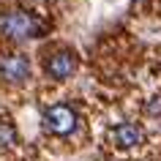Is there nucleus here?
<instances>
[{
	"mask_svg": "<svg viewBox=\"0 0 161 161\" xmlns=\"http://www.w3.org/2000/svg\"><path fill=\"white\" fill-rule=\"evenodd\" d=\"M0 30H3V36H8L11 41H27V38H38L44 27L36 19V14H30V11H11V14L3 17Z\"/></svg>",
	"mask_w": 161,
	"mask_h": 161,
	"instance_id": "f257e3e1",
	"label": "nucleus"
},
{
	"mask_svg": "<svg viewBox=\"0 0 161 161\" xmlns=\"http://www.w3.org/2000/svg\"><path fill=\"white\" fill-rule=\"evenodd\" d=\"M142 139H145V134L136 123H120V126L112 128V142L118 145V147H123V150L142 145Z\"/></svg>",
	"mask_w": 161,
	"mask_h": 161,
	"instance_id": "39448f33",
	"label": "nucleus"
},
{
	"mask_svg": "<svg viewBox=\"0 0 161 161\" xmlns=\"http://www.w3.org/2000/svg\"><path fill=\"white\" fill-rule=\"evenodd\" d=\"M11 145H17V128H14L11 120L0 118V150L3 147H11Z\"/></svg>",
	"mask_w": 161,
	"mask_h": 161,
	"instance_id": "423d86ee",
	"label": "nucleus"
},
{
	"mask_svg": "<svg viewBox=\"0 0 161 161\" xmlns=\"http://www.w3.org/2000/svg\"><path fill=\"white\" fill-rule=\"evenodd\" d=\"M44 71H47L52 79L63 82V79H68V76L76 71V55H74V52H68V49L55 52V55H49V58H47Z\"/></svg>",
	"mask_w": 161,
	"mask_h": 161,
	"instance_id": "20e7f679",
	"label": "nucleus"
},
{
	"mask_svg": "<svg viewBox=\"0 0 161 161\" xmlns=\"http://www.w3.org/2000/svg\"><path fill=\"white\" fill-rule=\"evenodd\" d=\"M76 123H79V115H76L74 107L68 104H55L44 112V128L55 136H68L76 131Z\"/></svg>",
	"mask_w": 161,
	"mask_h": 161,
	"instance_id": "f03ea898",
	"label": "nucleus"
},
{
	"mask_svg": "<svg viewBox=\"0 0 161 161\" xmlns=\"http://www.w3.org/2000/svg\"><path fill=\"white\" fill-rule=\"evenodd\" d=\"M0 76L11 85H22L30 79V60L25 55H6L0 60Z\"/></svg>",
	"mask_w": 161,
	"mask_h": 161,
	"instance_id": "7ed1b4c3",
	"label": "nucleus"
}]
</instances>
